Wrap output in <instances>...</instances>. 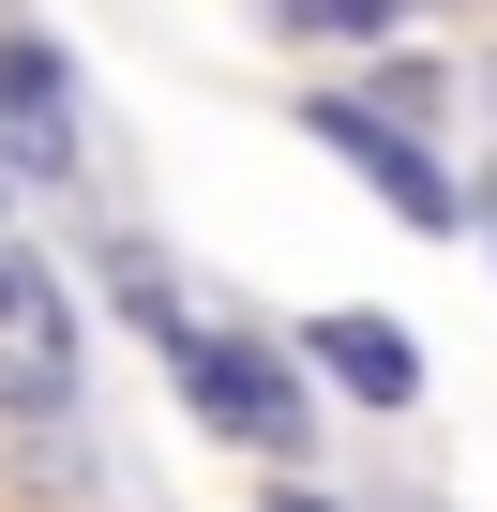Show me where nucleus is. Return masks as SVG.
<instances>
[{
	"instance_id": "nucleus-4",
	"label": "nucleus",
	"mask_w": 497,
	"mask_h": 512,
	"mask_svg": "<svg viewBox=\"0 0 497 512\" xmlns=\"http://www.w3.org/2000/svg\"><path fill=\"white\" fill-rule=\"evenodd\" d=\"M302 121H317V136H332V151L407 211V226H452V166H437L422 136H392V121H377V106H347V91H332V106H302Z\"/></svg>"
},
{
	"instance_id": "nucleus-5",
	"label": "nucleus",
	"mask_w": 497,
	"mask_h": 512,
	"mask_svg": "<svg viewBox=\"0 0 497 512\" xmlns=\"http://www.w3.org/2000/svg\"><path fill=\"white\" fill-rule=\"evenodd\" d=\"M317 362H332V392H362V407H422V347H407L377 302L317 317Z\"/></svg>"
},
{
	"instance_id": "nucleus-1",
	"label": "nucleus",
	"mask_w": 497,
	"mask_h": 512,
	"mask_svg": "<svg viewBox=\"0 0 497 512\" xmlns=\"http://www.w3.org/2000/svg\"><path fill=\"white\" fill-rule=\"evenodd\" d=\"M76 362H91V347H76L61 272L0 241V422H61V407H76Z\"/></svg>"
},
{
	"instance_id": "nucleus-2",
	"label": "nucleus",
	"mask_w": 497,
	"mask_h": 512,
	"mask_svg": "<svg viewBox=\"0 0 497 512\" xmlns=\"http://www.w3.org/2000/svg\"><path fill=\"white\" fill-rule=\"evenodd\" d=\"M166 377H181V407H196V422L257 437V452H287V437H302L287 362H272V347H241V332H166Z\"/></svg>"
},
{
	"instance_id": "nucleus-6",
	"label": "nucleus",
	"mask_w": 497,
	"mask_h": 512,
	"mask_svg": "<svg viewBox=\"0 0 497 512\" xmlns=\"http://www.w3.org/2000/svg\"><path fill=\"white\" fill-rule=\"evenodd\" d=\"M302 16H317V31H407L422 0H302Z\"/></svg>"
},
{
	"instance_id": "nucleus-7",
	"label": "nucleus",
	"mask_w": 497,
	"mask_h": 512,
	"mask_svg": "<svg viewBox=\"0 0 497 512\" xmlns=\"http://www.w3.org/2000/svg\"><path fill=\"white\" fill-rule=\"evenodd\" d=\"M272 512H332V497H302V482H272Z\"/></svg>"
},
{
	"instance_id": "nucleus-3",
	"label": "nucleus",
	"mask_w": 497,
	"mask_h": 512,
	"mask_svg": "<svg viewBox=\"0 0 497 512\" xmlns=\"http://www.w3.org/2000/svg\"><path fill=\"white\" fill-rule=\"evenodd\" d=\"M0 151H16L31 181H76V76H61V46H0Z\"/></svg>"
}]
</instances>
